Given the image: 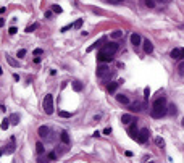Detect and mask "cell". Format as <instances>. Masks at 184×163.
Listing matches in <instances>:
<instances>
[{
  "label": "cell",
  "instance_id": "6da1fadb",
  "mask_svg": "<svg viewBox=\"0 0 184 163\" xmlns=\"http://www.w3.org/2000/svg\"><path fill=\"white\" fill-rule=\"evenodd\" d=\"M42 107H44V112H45L47 115H52V113H53V97H52V94H47V95L44 97Z\"/></svg>",
  "mask_w": 184,
  "mask_h": 163
},
{
  "label": "cell",
  "instance_id": "7a4b0ae2",
  "mask_svg": "<svg viewBox=\"0 0 184 163\" xmlns=\"http://www.w3.org/2000/svg\"><path fill=\"white\" fill-rule=\"evenodd\" d=\"M149 137H150V131L147 128H144V129H140L139 131V136H137V141H139L140 144H145L147 141H149Z\"/></svg>",
  "mask_w": 184,
  "mask_h": 163
},
{
  "label": "cell",
  "instance_id": "3957f363",
  "mask_svg": "<svg viewBox=\"0 0 184 163\" xmlns=\"http://www.w3.org/2000/svg\"><path fill=\"white\" fill-rule=\"evenodd\" d=\"M97 76H99V78H107V76H111L108 66H107V65H100V66H97Z\"/></svg>",
  "mask_w": 184,
  "mask_h": 163
},
{
  "label": "cell",
  "instance_id": "277c9868",
  "mask_svg": "<svg viewBox=\"0 0 184 163\" xmlns=\"http://www.w3.org/2000/svg\"><path fill=\"white\" fill-rule=\"evenodd\" d=\"M166 113H168L166 107H162V108H152V112H150L152 118H162V116H165Z\"/></svg>",
  "mask_w": 184,
  "mask_h": 163
},
{
  "label": "cell",
  "instance_id": "5b68a950",
  "mask_svg": "<svg viewBox=\"0 0 184 163\" xmlns=\"http://www.w3.org/2000/svg\"><path fill=\"white\" fill-rule=\"evenodd\" d=\"M128 134H129L133 139H137V136H139V129H137V124H136V119L133 121V123L129 124V128H128Z\"/></svg>",
  "mask_w": 184,
  "mask_h": 163
},
{
  "label": "cell",
  "instance_id": "8992f818",
  "mask_svg": "<svg viewBox=\"0 0 184 163\" xmlns=\"http://www.w3.org/2000/svg\"><path fill=\"white\" fill-rule=\"evenodd\" d=\"M116 50H118V44H113V42H111V44H105V45H104V49H102V52L113 55Z\"/></svg>",
  "mask_w": 184,
  "mask_h": 163
},
{
  "label": "cell",
  "instance_id": "52a82bcc",
  "mask_svg": "<svg viewBox=\"0 0 184 163\" xmlns=\"http://www.w3.org/2000/svg\"><path fill=\"white\" fill-rule=\"evenodd\" d=\"M97 60H99V61H105V63H110V61L113 60V57H111L110 53H105V52L100 50L99 55H97Z\"/></svg>",
  "mask_w": 184,
  "mask_h": 163
},
{
  "label": "cell",
  "instance_id": "ba28073f",
  "mask_svg": "<svg viewBox=\"0 0 184 163\" xmlns=\"http://www.w3.org/2000/svg\"><path fill=\"white\" fill-rule=\"evenodd\" d=\"M55 158H57V152H50L44 158H39V163H50V162H53Z\"/></svg>",
  "mask_w": 184,
  "mask_h": 163
},
{
  "label": "cell",
  "instance_id": "9c48e42d",
  "mask_svg": "<svg viewBox=\"0 0 184 163\" xmlns=\"http://www.w3.org/2000/svg\"><path fill=\"white\" fill-rule=\"evenodd\" d=\"M15 152V137L10 139V144L8 145H5V150H3V153H7V155H10V153Z\"/></svg>",
  "mask_w": 184,
  "mask_h": 163
},
{
  "label": "cell",
  "instance_id": "30bf717a",
  "mask_svg": "<svg viewBox=\"0 0 184 163\" xmlns=\"http://www.w3.org/2000/svg\"><path fill=\"white\" fill-rule=\"evenodd\" d=\"M162 107H166V99H165V97H158V99L154 102V107H152V108H162Z\"/></svg>",
  "mask_w": 184,
  "mask_h": 163
},
{
  "label": "cell",
  "instance_id": "8fae6325",
  "mask_svg": "<svg viewBox=\"0 0 184 163\" xmlns=\"http://www.w3.org/2000/svg\"><path fill=\"white\" fill-rule=\"evenodd\" d=\"M140 42H142V39H140V36L139 34H131V44L134 45V47H139L140 45Z\"/></svg>",
  "mask_w": 184,
  "mask_h": 163
},
{
  "label": "cell",
  "instance_id": "7c38bea8",
  "mask_svg": "<svg viewBox=\"0 0 184 163\" xmlns=\"http://www.w3.org/2000/svg\"><path fill=\"white\" fill-rule=\"evenodd\" d=\"M129 110L131 112H140V110H144V104L142 102H134V104L129 105Z\"/></svg>",
  "mask_w": 184,
  "mask_h": 163
},
{
  "label": "cell",
  "instance_id": "4fadbf2b",
  "mask_svg": "<svg viewBox=\"0 0 184 163\" xmlns=\"http://www.w3.org/2000/svg\"><path fill=\"white\" fill-rule=\"evenodd\" d=\"M144 52L145 53H152V52H154V44H152L149 39L144 40Z\"/></svg>",
  "mask_w": 184,
  "mask_h": 163
},
{
  "label": "cell",
  "instance_id": "5bb4252c",
  "mask_svg": "<svg viewBox=\"0 0 184 163\" xmlns=\"http://www.w3.org/2000/svg\"><path fill=\"white\" fill-rule=\"evenodd\" d=\"M104 42H105V37H102L100 40H95L94 44L90 45V47H87V52H92V50L97 49V47H102V45H104Z\"/></svg>",
  "mask_w": 184,
  "mask_h": 163
},
{
  "label": "cell",
  "instance_id": "9a60e30c",
  "mask_svg": "<svg viewBox=\"0 0 184 163\" xmlns=\"http://www.w3.org/2000/svg\"><path fill=\"white\" fill-rule=\"evenodd\" d=\"M169 55H171V58H174V60H181V55H183V49H173Z\"/></svg>",
  "mask_w": 184,
  "mask_h": 163
},
{
  "label": "cell",
  "instance_id": "2e32d148",
  "mask_svg": "<svg viewBox=\"0 0 184 163\" xmlns=\"http://www.w3.org/2000/svg\"><path fill=\"white\" fill-rule=\"evenodd\" d=\"M133 121H134V119H133V116H131L129 113H125L123 116H121V123L123 124H131Z\"/></svg>",
  "mask_w": 184,
  "mask_h": 163
},
{
  "label": "cell",
  "instance_id": "e0dca14e",
  "mask_svg": "<svg viewBox=\"0 0 184 163\" xmlns=\"http://www.w3.org/2000/svg\"><path fill=\"white\" fill-rule=\"evenodd\" d=\"M37 133H39V137L44 139V137H47V136H49V128H47V126H40Z\"/></svg>",
  "mask_w": 184,
  "mask_h": 163
},
{
  "label": "cell",
  "instance_id": "ac0fdd59",
  "mask_svg": "<svg viewBox=\"0 0 184 163\" xmlns=\"http://www.w3.org/2000/svg\"><path fill=\"white\" fill-rule=\"evenodd\" d=\"M116 100H118L119 104H123V105H128V104H129V99H128L126 95H123V94H118V95H116Z\"/></svg>",
  "mask_w": 184,
  "mask_h": 163
},
{
  "label": "cell",
  "instance_id": "d6986e66",
  "mask_svg": "<svg viewBox=\"0 0 184 163\" xmlns=\"http://www.w3.org/2000/svg\"><path fill=\"white\" fill-rule=\"evenodd\" d=\"M123 32H125V31H113V32H111V34H110V39H119V37H123Z\"/></svg>",
  "mask_w": 184,
  "mask_h": 163
},
{
  "label": "cell",
  "instance_id": "ffe728a7",
  "mask_svg": "<svg viewBox=\"0 0 184 163\" xmlns=\"http://www.w3.org/2000/svg\"><path fill=\"white\" fill-rule=\"evenodd\" d=\"M60 137H61V142L65 144V145H68V144H70V136H68V133H65V131H63V133L60 134Z\"/></svg>",
  "mask_w": 184,
  "mask_h": 163
},
{
  "label": "cell",
  "instance_id": "44dd1931",
  "mask_svg": "<svg viewBox=\"0 0 184 163\" xmlns=\"http://www.w3.org/2000/svg\"><path fill=\"white\" fill-rule=\"evenodd\" d=\"M118 86H119V82H110V84L107 86V90H108V92H115V90L118 89Z\"/></svg>",
  "mask_w": 184,
  "mask_h": 163
},
{
  "label": "cell",
  "instance_id": "7402d4cb",
  "mask_svg": "<svg viewBox=\"0 0 184 163\" xmlns=\"http://www.w3.org/2000/svg\"><path fill=\"white\" fill-rule=\"evenodd\" d=\"M176 113H178V108H176V105H174V104H169V107H168V115L174 116Z\"/></svg>",
  "mask_w": 184,
  "mask_h": 163
},
{
  "label": "cell",
  "instance_id": "603a6c76",
  "mask_svg": "<svg viewBox=\"0 0 184 163\" xmlns=\"http://www.w3.org/2000/svg\"><path fill=\"white\" fill-rule=\"evenodd\" d=\"M7 61H8L11 66H20V61H16V60L13 58V57H10L8 53H7Z\"/></svg>",
  "mask_w": 184,
  "mask_h": 163
},
{
  "label": "cell",
  "instance_id": "cb8c5ba5",
  "mask_svg": "<svg viewBox=\"0 0 184 163\" xmlns=\"http://www.w3.org/2000/svg\"><path fill=\"white\" fill-rule=\"evenodd\" d=\"M10 124H11L10 118H3V119H2V129H3V131H7V129H8V126H10Z\"/></svg>",
  "mask_w": 184,
  "mask_h": 163
},
{
  "label": "cell",
  "instance_id": "d4e9b609",
  "mask_svg": "<svg viewBox=\"0 0 184 163\" xmlns=\"http://www.w3.org/2000/svg\"><path fill=\"white\" fill-rule=\"evenodd\" d=\"M73 89H75L76 92H81V90H82V84H81L79 81H73Z\"/></svg>",
  "mask_w": 184,
  "mask_h": 163
},
{
  "label": "cell",
  "instance_id": "484cf974",
  "mask_svg": "<svg viewBox=\"0 0 184 163\" xmlns=\"http://www.w3.org/2000/svg\"><path fill=\"white\" fill-rule=\"evenodd\" d=\"M10 121H11V124H18V123H20V115H18V113H13V115L10 116Z\"/></svg>",
  "mask_w": 184,
  "mask_h": 163
},
{
  "label": "cell",
  "instance_id": "4316f807",
  "mask_svg": "<svg viewBox=\"0 0 184 163\" xmlns=\"http://www.w3.org/2000/svg\"><path fill=\"white\" fill-rule=\"evenodd\" d=\"M36 152L39 153V155H40V153H44V144H42V142L36 144Z\"/></svg>",
  "mask_w": 184,
  "mask_h": 163
},
{
  "label": "cell",
  "instance_id": "83f0119b",
  "mask_svg": "<svg viewBox=\"0 0 184 163\" xmlns=\"http://www.w3.org/2000/svg\"><path fill=\"white\" fill-rule=\"evenodd\" d=\"M144 3L147 8H154L155 7V0H144Z\"/></svg>",
  "mask_w": 184,
  "mask_h": 163
},
{
  "label": "cell",
  "instance_id": "f1b7e54d",
  "mask_svg": "<svg viewBox=\"0 0 184 163\" xmlns=\"http://www.w3.org/2000/svg\"><path fill=\"white\" fill-rule=\"evenodd\" d=\"M58 116H61V118H71V113L70 112H58Z\"/></svg>",
  "mask_w": 184,
  "mask_h": 163
},
{
  "label": "cell",
  "instance_id": "f546056e",
  "mask_svg": "<svg viewBox=\"0 0 184 163\" xmlns=\"http://www.w3.org/2000/svg\"><path fill=\"white\" fill-rule=\"evenodd\" d=\"M178 73H179V76H184V61H183V63H179V66H178Z\"/></svg>",
  "mask_w": 184,
  "mask_h": 163
},
{
  "label": "cell",
  "instance_id": "4dcf8cb0",
  "mask_svg": "<svg viewBox=\"0 0 184 163\" xmlns=\"http://www.w3.org/2000/svg\"><path fill=\"white\" fill-rule=\"evenodd\" d=\"M24 55H26V50L24 49H20L18 52H16V57H18V58H23Z\"/></svg>",
  "mask_w": 184,
  "mask_h": 163
},
{
  "label": "cell",
  "instance_id": "1f68e13d",
  "mask_svg": "<svg viewBox=\"0 0 184 163\" xmlns=\"http://www.w3.org/2000/svg\"><path fill=\"white\" fill-rule=\"evenodd\" d=\"M155 144H157L158 147H163V145H165V141H163L162 137H157V139H155Z\"/></svg>",
  "mask_w": 184,
  "mask_h": 163
},
{
  "label": "cell",
  "instance_id": "d6a6232c",
  "mask_svg": "<svg viewBox=\"0 0 184 163\" xmlns=\"http://www.w3.org/2000/svg\"><path fill=\"white\" fill-rule=\"evenodd\" d=\"M52 10H53L55 13H58V15L63 11V10H61V7H58V5H53V7H52Z\"/></svg>",
  "mask_w": 184,
  "mask_h": 163
},
{
  "label": "cell",
  "instance_id": "836d02e7",
  "mask_svg": "<svg viewBox=\"0 0 184 163\" xmlns=\"http://www.w3.org/2000/svg\"><path fill=\"white\" fill-rule=\"evenodd\" d=\"M36 28H37V24H31V26H28V28H26V32H32Z\"/></svg>",
  "mask_w": 184,
  "mask_h": 163
},
{
  "label": "cell",
  "instance_id": "e575fe53",
  "mask_svg": "<svg viewBox=\"0 0 184 163\" xmlns=\"http://www.w3.org/2000/svg\"><path fill=\"white\" fill-rule=\"evenodd\" d=\"M81 26H82V20H78V21L75 23V24H73V28H76V29H79Z\"/></svg>",
  "mask_w": 184,
  "mask_h": 163
},
{
  "label": "cell",
  "instance_id": "d590c367",
  "mask_svg": "<svg viewBox=\"0 0 184 163\" xmlns=\"http://www.w3.org/2000/svg\"><path fill=\"white\" fill-rule=\"evenodd\" d=\"M144 97H145V99H149V97H150V89H149V87H145V89H144Z\"/></svg>",
  "mask_w": 184,
  "mask_h": 163
},
{
  "label": "cell",
  "instance_id": "8d00e7d4",
  "mask_svg": "<svg viewBox=\"0 0 184 163\" xmlns=\"http://www.w3.org/2000/svg\"><path fill=\"white\" fill-rule=\"evenodd\" d=\"M16 31H18V29H16L15 26H11L10 29H8V34H11V36H13V34H16Z\"/></svg>",
  "mask_w": 184,
  "mask_h": 163
},
{
  "label": "cell",
  "instance_id": "74e56055",
  "mask_svg": "<svg viewBox=\"0 0 184 163\" xmlns=\"http://www.w3.org/2000/svg\"><path fill=\"white\" fill-rule=\"evenodd\" d=\"M104 134H105V136H110V134H111V128H105L104 129Z\"/></svg>",
  "mask_w": 184,
  "mask_h": 163
},
{
  "label": "cell",
  "instance_id": "f35d334b",
  "mask_svg": "<svg viewBox=\"0 0 184 163\" xmlns=\"http://www.w3.org/2000/svg\"><path fill=\"white\" fill-rule=\"evenodd\" d=\"M42 53H44V50L42 49H36L34 50V55H42Z\"/></svg>",
  "mask_w": 184,
  "mask_h": 163
},
{
  "label": "cell",
  "instance_id": "ab89813d",
  "mask_svg": "<svg viewBox=\"0 0 184 163\" xmlns=\"http://www.w3.org/2000/svg\"><path fill=\"white\" fill-rule=\"evenodd\" d=\"M44 16H45V18H50V16H52V11H45V13H44Z\"/></svg>",
  "mask_w": 184,
  "mask_h": 163
},
{
  "label": "cell",
  "instance_id": "60d3db41",
  "mask_svg": "<svg viewBox=\"0 0 184 163\" xmlns=\"http://www.w3.org/2000/svg\"><path fill=\"white\" fill-rule=\"evenodd\" d=\"M157 2H160V3H169V0H157Z\"/></svg>",
  "mask_w": 184,
  "mask_h": 163
},
{
  "label": "cell",
  "instance_id": "b9f144b4",
  "mask_svg": "<svg viewBox=\"0 0 184 163\" xmlns=\"http://www.w3.org/2000/svg\"><path fill=\"white\" fill-rule=\"evenodd\" d=\"M107 2H108V3H118L116 0H107Z\"/></svg>",
  "mask_w": 184,
  "mask_h": 163
},
{
  "label": "cell",
  "instance_id": "7bdbcfd3",
  "mask_svg": "<svg viewBox=\"0 0 184 163\" xmlns=\"http://www.w3.org/2000/svg\"><path fill=\"white\" fill-rule=\"evenodd\" d=\"M181 60H184V49H183V55H181Z\"/></svg>",
  "mask_w": 184,
  "mask_h": 163
},
{
  "label": "cell",
  "instance_id": "ee69618b",
  "mask_svg": "<svg viewBox=\"0 0 184 163\" xmlns=\"http://www.w3.org/2000/svg\"><path fill=\"white\" fill-rule=\"evenodd\" d=\"M181 126H183V128H184V118H183V121H181Z\"/></svg>",
  "mask_w": 184,
  "mask_h": 163
},
{
  "label": "cell",
  "instance_id": "f6af8a7d",
  "mask_svg": "<svg viewBox=\"0 0 184 163\" xmlns=\"http://www.w3.org/2000/svg\"><path fill=\"white\" fill-rule=\"evenodd\" d=\"M116 2H118V3H119V2H123V0H116Z\"/></svg>",
  "mask_w": 184,
  "mask_h": 163
},
{
  "label": "cell",
  "instance_id": "bcb514c9",
  "mask_svg": "<svg viewBox=\"0 0 184 163\" xmlns=\"http://www.w3.org/2000/svg\"><path fill=\"white\" fill-rule=\"evenodd\" d=\"M147 163H154V162H147Z\"/></svg>",
  "mask_w": 184,
  "mask_h": 163
}]
</instances>
